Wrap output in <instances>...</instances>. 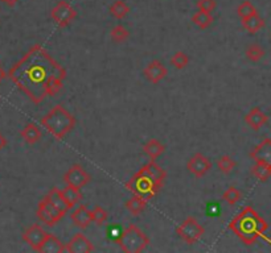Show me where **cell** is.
<instances>
[{"label":"cell","instance_id":"4dcf8cb0","mask_svg":"<svg viewBox=\"0 0 271 253\" xmlns=\"http://www.w3.org/2000/svg\"><path fill=\"white\" fill-rule=\"evenodd\" d=\"M128 36H130V32H128L123 25H120V24L115 25V27L111 29V32H110V37H111L112 41L116 42V44H120V42L126 41V40L128 39Z\"/></svg>","mask_w":271,"mask_h":253},{"label":"cell","instance_id":"e575fe53","mask_svg":"<svg viewBox=\"0 0 271 253\" xmlns=\"http://www.w3.org/2000/svg\"><path fill=\"white\" fill-rule=\"evenodd\" d=\"M197 8L200 11L210 13L216 8V0H197Z\"/></svg>","mask_w":271,"mask_h":253},{"label":"cell","instance_id":"d4e9b609","mask_svg":"<svg viewBox=\"0 0 271 253\" xmlns=\"http://www.w3.org/2000/svg\"><path fill=\"white\" fill-rule=\"evenodd\" d=\"M213 21L214 19L213 16H212V13L200 11V9L192 16V23H193L196 27L200 28V29H206V28H209Z\"/></svg>","mask_w":271,"mask_h":253},{"label":"cell","instance_id":"7402d4cb","mask_svg":"<svg viewBox=\"0 0 271 253\" xmlns=\"http://www.w3.org/2000/svg\"><path fill=\"white\" fill-rule=\"evenodd\" d=\"M164 150H166V146L163 145L158 138H151L143 145V152L150 157V160H156Z\"/></svg>","mask_w":271,"mask_h":253},{"label":"cell","instance_id":"8d00e7d4","mask_svg":"<svg viewBox=\"0 0 271 253\" xmlns=\"http://www.w3.org/2000/svg\"><path fill=\"white\" fill-rule=\"evenodd\" d=\"M1 1H4V3L7 4V5H9V7H13L19 0H1Z\"/></svg>","mask_w":271,"mask_h":253},{"label":"cell","instance_id":"4fadbf2b","mask_svg":"<svg viewBox=\"0 0 271 253\" xmlns=\"http://www.w3.org/2000/svg\"><path fill=\"white\" fill-rule=\"evenodd\" d=\"M144 77L147 78L148 81L154 84H158L162 79L167 77L168 70L160 61H152L151 63H148L143 69Z\"/></svg>","mask_w":271,"mask_h":253},{"label":"cell","instance_id":"836d02e7","mask_svg":"<svg viewBox=\"0 0 271 253\" xmlns=\"http://www.w3.org/2000/svg\"><path fill=\"white\" fill-rule=\"evenodd\" d=\"M257 9L256 7L253 5L250 1H244V3H241L238 7H237V15L240 17L241 20L246 19L249 16H252L253 13H256Z\"/></svg>","mask_w":271,"mask_h":253},{"label":"cell","instance_id":"8992f818","mask_svg":"<svg viewBox=\"0 0 271 253\" xmlns=\"http://www.w3.org/2000/svg\"><path fill=\"white\" fill-rule=\"evenodd\" d=\"M176 234L186 243V244H194L197 243L200 239L205 234V228L197 222V219L193 216L186 218L184 222L178 226L176 228Z\"/></svg>","mask_w":271,"mask_h":253},{"label":"cell","instance_id":"9c48e42d","mask_svg":"<svg viewBox=\"0 0 271 253\" xmlns=\"http://www.w3.org/2000/svg\"><path fill=\"white\" fill-rule=\"evenodd\" d=\"M37 218L41 220L43 223H45V226L48 227H54L56 223H58L61 220L65 215L60 212L57 208L54 207L53 204L49 202L48 199H41V202L39 203V207H37Z\"/></svg>","mask_w":271,"mask_h":253},{"label":"cell","instance_id":"7c38bea8","mask_svg":"<svg viewBox=\"0 0 271 253\" xmlns=\"http://www.w3.org/2000/svg\"><path fill=\"white\" fill-rule=\"evenodd\" d=\"M94 251L93 243L84 234H76L73 239L65 246V252L69 253H90Z\"/></svg>","mask_w":271,"mask_h":253},{"label":"cell","instance_id":"30bf717a","mask_svg":"<svg viewBox=\"0 0 271 253\" xmlns=\"http://www.w3.org/2000/svg\"><path fill=\"white\" fill-rule=\"evenodd\" d=\"M186 169L189 170L194 177L201 178L212 169V161L205 157L202 153H196L189 161L186 162Z\"/></svg>","mask_w":271,"mask_h":253},{"label":"cell","instance_id":"5bb4252c","mask_svg":"<svg viewBox=\"0 0 271 253\" xmlns=\"http://www.w3.org/2000/svg\"><path fill=\"white\" fill-rule=\"evenodd\" d=\"M70 219L74 223V226L81 228V230H85L91 224V210H89L86 204H80L70 214Z\"/></svg>","mask_w":271,"mask_h":253},{"label":"cell","instance_id":"d590c367","mask_svg":"<svg viewBox=\"0 0 271 253\" xmlns=\"http://www.w3.org/2000/svg\"><path fill=\"white\" fill-rule=\"evenodd\" d=\"M5 146H7V138L0 133V150L3 149V148H5Z\"/></svg>","mask_w":271,"mask_h":253},{"label":"cell","instance_id":"4316f807","mask_svg":"<svg viewBox=\"0 0 271 253\" xmlns=\"http://www.w3.org/2000/svg\"><path fill=\"white\" fill-rule=\"evenodd\" d=\"M128 12H130V7L124 3L123 0H116L110 5V13L118 20L124 19L128 15Z\"/></svg>","mask_w":271,"mask_h":253},{"label":"cell","instance_id":"6da1fadb","mask_svg":"<svg viewBox=\"0 0 271 253\" xmlns=\"http://www.w3.org/2000/svg\"><path fill=\"white\" fill-rule=\"evenodd\" d=\"M7 77L35 104L61 91L66 70L41 45L32 46L12 66Z\"/></svg>","mask_w":271,"mask_h":253},{"label":"cell","instance_id":"e0dca14e","mask_svg":"<svg viewBox=\"0 0 271 253\" xmlns=\"http://www.w3.org/2000/svg\"><path fill=\"white\" fill-rule=\"evenodd\" d=\"M45 199L49 200L54 207L57 208V210L60 211V212H62L64 215H66L70 210H72V207H70L69 204L66 203V200L64 199V196H62L61 194V190L57 188H52L51 190H49V192L45 195Z\"/></svg>","mask_w":271,"mask_h":253},{"label":"cell","instance_id":"52a82bcc","mask_svg":"<svg viewBox=\"0 0 271 253\" xmlns=\"http://www.w3.org/2000/svg\"><path fill=\"white\" fill-rule=\"evenodd\" d=\"M51 17L54 23L57 24L58 28H65L77 17V11H76L68 1H65V0H60V1L52 8Z\"/></svg>","mask_w":271,"mask_h":253},{"label":"cell","instance_id":"ba28073f","mask_svg":"<svg viewBox=\"0 0 271 253\" xmlns=\"http://www.w3.org/2000/svg\"><path fill=\"white\" fill-rule=\"evenodd\" d=\"M64 182H65L68 186H72V188L76 189H82L85 188L86 185L89 184L91 181V177L85 169L82 168L80 164H74V165L70 166L66 173L64 174Z\"/></svg>","mask_w":271,"mask_h":253},{"label":"cell","instance_id":"1f68e13d","mask_svg":"<svg viewBox=\"0 0 271 253\" xmlns=\"http://www.w3.org/2000/svg\"><path fill=\"white\" fill-rule=\"evenodd\" d=\"M265 56V50L258 44H252L246 48V57L252 62L261 61Z\"/></svg>","mask_w":271,"mask_h":253},{"label":"cell","instance_id":"277c9868","mask_svg":"<svg viewBox=\"0 0 271 253\" xmlns=\"http://www.w3.org/2000/svg\"><path fill=\"white\" fill-rule=\"evenodd\" d=\"M116 243L123 252L140 253L150 244V239L139 227L130 224L126 230L120 232L119 236L116 238Z\"/></svg>","mask_w":271,"mask_h":253},{"label":"cell","instance_id":"cb8c5ba5","mask_svg":"<svg viewBox=\"0 0 271 253\" xmlns=\"http://www.w3.org/2000/svg\"><path fill=\"white\" fill-rule=\"evenodd\" d=\"M124 206H126V208H127L128 212H130L132 216H139V215L146 210L147 200H144L143 198H140V196L138 195H134L124 203Z\"/></svg>","mask_w":271,"mask_h":253},{"label":"cell","instance_id":"603a6c76","mask_svg":"<svg viewBox=\"0 0 271 253\" xmlns=\"http://www.w3.org/2000/svg\"><path fill=\"white\" fill-rule=\"evenodd\" d=\"M61 194L64 196V199L66 200V203L69 204L70 207L73 208L77 203H80L82 199H84V195H82L81 189L72 188V186H68L66 185L65 189H62Z\"/></svg>","mask_w":271,"mask_h":253},{"label":"cell","instance_id":"5b68a950","mask_svg":"<svg viewBox=\"0 0 271 253\" xmlns=\"http://www.w3.org/2000/svg\"><path fill=\"white\" fill-rule=\"evenodd\" d=\"M124 186L134 195L140 196V198H143L147 202L151 200L162 190L159 185L156 184L155 181L152 180L151 177L148 176L143 169H140L139 172L136 173L131 180L126 182Z\"/></svg>","mask_w":271,"mask_h":253},{"label":"cell","instance_id":"8fae6325","mask_svg":"<svg viewBox=\"0 0 271 253\" xmlns=\"http://www.w3.org/2000/svg\"><path fill=\"white\" fill-rule=\"evenodd\" d=\"M47 235L48 234L43 227L36 223V224H32L28 230H25V232L23 234V242L27 243L32 250L37 252Z\"/></svg>","mask_w":271,"mask_h":253},{"label":"cell","instance_id":"d6a6232c","mask_svg":"<svg viewBox=\"0 0 271 253\" xmlns=\"http://www.w3.org/2000/svg\"><path fill=\"white\" fill-rule=\"evenodd\" d=\"M107 218H108L107 211L103 207H101V206H95V207L91 210V222H94L95 224H98V226H102V224L107 220Z\"/></svg>","mask_w":271,"mask_h":253},{"label":"cell","instance_id":"9a60e30c","mask_svg":"<svg viewBox=\"0 0 271 253\" xmlns=\"http://www.w3.org/2000/svg\"><path fill=\"white\" fill-rule=\"evenodd\" d=\"M250 158L254 160V162H266L271 164V140L265 138L261 141L254 149L250 152Z\"/></svg>","mask_w":271,"mask_h":253},{"label":"cell","instance_id":"d6986e66","mask_svg":"<svg viewBox=\"0 0 271 253\" xmlns=\"http://www.w3.org/2000/svg\"><path fill=\"white\" fill-rule=\"evenodd\" d=\"M142 169L147 173L148 176L151 177L152 180L155 181L156 184L159 185L160 188L164 186L167 180V173L164 169H162L158 164H156L155 160H150V162H148L147 165H144Z\"/></svg>","mask_w":271,"mask_h":253},{"label":"cell","instance_id":"3957f363","mask_svg":"<svg viewBox=\"0 0 271 253\" xmlns=\"http://www.w3.org/2000/svg\"><path fill=\"white\" fill-rule=\"evenodd\" d=\"M41 126L57 140H62L76 126V116L64 106L57 104L41 119Z\"/></svg>","mask_w":271,"mask_h":253},{"label":"cell","instance_id":"44dd1931","mask_svg":"<svg viewBox=\"0 0 271 253\" xmlns=\"http://www.w3.org/2000/svg\"><path fill=\"white\" fill-rule=\"evenodd\" d=\"M241 21H242V27H244L249 33H252V35L257 33V32H260L261 29L265 27V20L261 17L258 12L253 13L252 16H249L246 19L241 20Z\"/></svg>","mask_w":271,"mask_h":253},{"label":"cell","instance_id":"f546056e","mask_svg":"<svg viewBox=\"0 0 271 253\" xmlns=\"http://www.w3.org/2000/svg\"><path fill=\"white\" fill-rule=\"evenodd\" d=\"M188 63H189V57L184 52H176L171 58V65L176 70L185 69Z\"/></svg>","mask_w":271,"mask_h":253},{"label":"cell","instance_id":"7a4b0ae2","mask_svg":"<svg viewBox=\"0 0 271 253\" xmlns=\"http://www.w3.org/2000/svg\"><path fill=\"white\" fill-rule=\"evenodd\" d=\"M229 230L246 246H253L269 230V223L254 208L246 206L229 223Z\"/></svg>","mask_w":271,"mask_h":253},{"label":"cell","instance_id":"2e32d148","mask_svg":"<svg viewBox=\"0 0 271 253\" xmlns=\"http://www.w3.org/2000/svg\"><path fill=\"white\" fill-rule=\"evenodd\" d=\"M245 122L252 129L258 130L261 126H264L265 124L268 123L269 118L264 111H261L260 107H254L249 111V114L245 118Z\"/></svg>","mask_w":271,"mask_h":253},{"label":"cell","instance_id":"484cf974","mask_svg":"<svg viewBox=\"0 0 271 253\" xmlns=\"http://www.w3.org/2000/svg\"><path fill=\"white\" fill-rule=\"evenodd\" d=\"M252 174L261 182H266L271 177V164L266 162H256V165L252 168Z\"/></svg>","mask_w":271,"mask_h":253},{"label":"cell","instance_id":"ffe728a7","mask_svg":"<svg viewBox=\"0 0 271 253\" xmlns=\"http://www.w3.org/2000/svg\"><path fill=\"white\" fill-rule=\"evenodd\" d=\"M20 136L23 138L24 141L29 144V145H35L36 142L40 141V138L43 136L41 130L35 123H28L27 126H24L23 129L20 130Z\"/></svg>","mask_w":271,"mask_h":253},{"label":"cell","instance_id":"f1b7e54d","mask_svg":"<svg viewBox=\"0 0 271 253\" xmlns=\"http://www.w3.org/2000/svg\"><path fill=\"white\" fill-rule=\"evenodd\" d=\"M241 196H242V194H241V191L236 186H229L224 191V194H222V199L228 204H230V206H234L237 202H240Z\"/></svg>","mask_w":271,"mask_h":253},{"label":"cell","instance_id":"83f0119b","mask_svg":"<svg viewBox=\"0 0 271 253\" xmlns=\"http://www.w3.org/2000/svg\"><path fill=\"white\" fill-rule=\"evenodd\" d=\"M237 166L236 160H233L230 156H221L218 160H217V168L220 169L221 172L224 173V174H229L230 172H233V169Z\"/></svg>","mask_w":271,"mask_h":253},{"label":"cell","instance_id":"74e56055","mask_svg":"<svg viewBox=\"0 0 271 253\" xmlns=\"http://www.w3.org/2000/svg\"><path fill=\"white\" fill-rule=\"evenodd\" d=\"M4 78H7V73H5L3 67L0 66V83H1V81H3Z\"/></svg>","mask_w":271,"mask_h":253},{"label":"cell","instance_id":"ac0fdd59","mask_svg":"<svg viewBox=\"0 0 271 253\" xmlns=\"http://www.w3.org/2000/svg\"><path fill=\"white\" fill-rule=\"evenodd\" d=\"M37 252L41 253H61L65 252V246L60 242V239L56 238L54 235L48 234L44 239V242L41 243L39 251Z\"/></svg>","mask_w":271,"mask_h":253}]
</instances>
